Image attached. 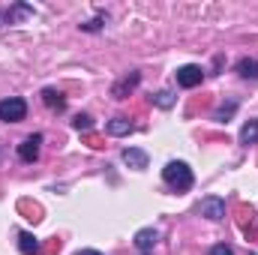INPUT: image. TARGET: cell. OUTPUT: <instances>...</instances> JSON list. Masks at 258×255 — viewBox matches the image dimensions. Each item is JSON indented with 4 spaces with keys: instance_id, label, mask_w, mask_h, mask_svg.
I'll use <instances>...</instances> for the list:
<instances>
[{
    "instance_id": "6da1fadb",
    "label": "cell",
    "mask_w": 258,
    "mask_h": 255,
    "mask_svg": "<svg viewBox=\"0 0 258 255\" xmlns=\"http://www.w3.org/2000/svg\"><path fill=\"white\" fill-rule=\"evenodd\" d=\"M162 180H165L171 189H177V192L192 189V183H195L192 168H189L186 162H180V159H171V162L162 168Z\"/></svg>"
},
{
    "instance_id": "7a4b0ae2",
    "label": "cell",
    "mask_w": 258,
    "mask_h": 255,
    "mask_svg": "<svg viewBox=\"0 0 258 255\" xmlns=\"http://www.w3.org/2000/svg\"><path fill=\"white\" fill-rule=\"evenodd\" d=\"M27 117V102L21 96H9V99H0V120L3 123H18Z\"/></svg>"
},
{
    "instance_id": "3957f363",
    "label": "cell",
    "mask_w": 258,
    "mask_h": 255,
    "mask_svg": "<svg viewBox=\"0 0 258 255\" xmlns=\"http://www.w3.org/2000/svg\"><path fill=\"white\" fill-rule=\"evenodd\" d=\"M33 15H36V9H33L30 3H12V6H3V9H0V27H6V24H21V21L33 18Z\"/></svg>"
},
{
    "instance_id": "277c9868",
    "label": "cell",
    "mask_w": 258,
    "mask_h": 255,
    "mask_svg": "<svg viewBox=\"0 0 258 255\" xmlns=\"http://www.w3.org/2000/svg\"><path fill=\"white\" fill-rule=\"evenodd\" d=\"M198 213H201L204 219H210V222H219V219L225 216V201L216 198V195H207V198L198 201Z\"/></svg>"
},
{
    "instance_id": "5b68a950",
    "label": "cell",
    "mask_w": 258,
    "mask_h": 255,
    "mask_svg": "<svg viewBox=\"0 0 258 255\" xmlns=\"http://www.w3.org/2000/svg\"><path fill=\"white\" fill-rule=\"evenodd\" d=\"M174 75H177V84H180V87H186V90H192V87H198V84L204 81V69H201V66H195V63L180 66Z\"/></svg>"
},
{
    "instance_id": "8992f818",
    "label": "cell",
    "mask_w": 258,
    "mask_h": 255,
    "mask_svg": "<svg viewBox=\"0 0 258 255\" xmlns=\"http://www.w3.org/2000/svg\"><path fill=\"white\" fill-rule=\"evenodd\" d=\"M39 147H42V135H39V132L27 135V138L18 144V159H21V162H36V159H39Z\"/></svg>"
},
{
    "instance_id": "52a82bcc",
    "label": "cell",
    "mask_w": 258,
    "mask_h": 255,
    "mask_svg": "<svg viewBox=\"0 0 258 255\" xmlns=\"http://www.w3.org/2000/svg\"><path fill=\"white\" fill-rule=\"evenodd\" d=\"M138 81H141V72H129L126 78H120V81L111 87V96H114V99H126L129 93L138 87Z\"/></svg>"
},
{
    "instance_id": "ba28073f",
    "label": "cell",
    "mask_w": 258,
    "mask_h": 255,
    "mask_svg": "<svg viewBox=\"0 0 258 255\" xmlns=\"http://www.w3.org/2000/svg\"><path fill=\"white\" fill-rule=\"evenodd\" d=\"M156 240H159V231H156V228H141V231L135 234V249H138L141 255L153 252Z\"/></svg>"
},
{
    "instance_id": "9c48e42d",
    "label": "cell",
    "mask_w": 258,
    "mask_h": 255,
    "mask_svg": "<svg viewBox=\"0 0 258 255\" xmlns=\"http://www.w3.org/2000/svg\"><path fill=\"white\" fill-rule=\"evenodd\" d=\"M18 252H21V255H39V252H42L39 237H36V234H30V231H21V234H18Z\"/></svg>"
},
{
    "instance_id": "30bf717a",
    "label": "cell",
    "mask_w": 258,
    "mask_h": 255,
    "mask_svg": "<svg viewBox=\"0 0 258 255\" xmlns=\"http://www.w3.org/2000/svg\"><path fill=\"white\" fill-rule=\"evenodd\" d=\"M234 72L240 78H246V81H258V60L255 57H240L237 66H234Z\"/></svg>"
},
{
    "instance_id": "8fae6325",
    "label": "cell",
    "mask_w": 258,
    "mask_h": 255,
    "mask_svg": "<svg viewBox=\"0 0 258 255\" xmlns=\"http://www.w3.org/2000/svg\"><path fill=\"white\" fill-rule=\"evenodd\" d=\"M123 162H126L129 168H147V153L144 150H138V147H126L123 150Z\"/></svg>"
},
{
    "instance_id": "7c38bea8",
    "label": "cell",
    "mask_w": 258,
    "mask_h": 255,
    "mask_svg": "<svg viewBox=\"0 0 258 255\" xmlns=\"http://www.w3.org/2000/svg\"><path fill=\"white\" fill-rule=\"evenodd\" d=\"M42 102H45L48 108H54V111H63L66 108V96L60 90H54V87H45V90H42Z\"/></svg>"
},
{
    "instance_id": "4fadbf2b",
    "label": "cell",
    "mask_w": 258,
    "mask_h": 255,
    "mask_svg": "<svg viewBox=\"0 0 258 255\" xmlns=\"http://www.w3.org/2000/svg\"><path fill=\"white\" fill-rule=\"evenodd\" d=\"M105 129H108V135H129L135 126H132L129 117H111V120L105 123Z\"/></svg>"
},
{
    "instance_id": "5bb4252c",
    "label": "cell",
    "mask_w": 258,
    "mask_h": 255,
    "mask_svg": "<svg viewBox=\"0 0 258 255\" xmlns=\"http://www.w3.org/2000/svg\"><path fill=\"white\" fill-rule=\"evenodd\" d=\"M237 105H240L237 99H228V102H222V105L213 111V120H216V123H225V120H231V117H234V111H237Z\"/></svg>"
},
{
    "instance_id": "9a60e30c",
    "label": "cell",
    "mask_w": 258,
    "mask_h": 255,
    "mask_svg": "<svg viewBox=\"0 0 258 255\" xmlns=\"http://www.w3.org/2000/svg\"><path fill=\"white\" fill-rule=\"evenodd\" d=\"M240 144H258V117L255 120H246L243 126H240Z\"/></svg>"
},
{
    "instance_id": "2e32d148",
    "label": "cell",
    "mask_w": 258,
    "mask_h": 255,
    "mask_svg": "<svg viewBox=\"0 0 258 255\" xmlns=\"http://www.w3.org/2000/svg\"><path fill=\"white\" fill-rule=\"evenodd\" d=\"M153 105H156V108H171V105H174V93H171V90H159V93L153 96Z\"/></svg>"
},
{
    "instance_id": "e0dca14e",
    "label": "cell",
    "mask_w": 258,
    "mask_h": 255,
    "mask_svg": "<svg viewBox=\"0 0 258 255\" xmlns=\"http://www.w3.org/2000/svg\"><path fill=\"white\" fill-rule=\"evenodd\" d=\"M72 126L78 129V132H90V129H93V120H90L87 114H78V117L72 120Z\"/></svg>"
},
{
    "instance_id": "ac0fdd59",
    "label": "cell",
    "mask_w": 258,
    "mask_h": 255,
    "mask_svg": "<svg viewBox=\"0 0 258 255\" xmlns=\"http://www.w3.org/2000/svg\"><path fill=\"white\" fill-rule=\"evenodd\" d=\"M102 24H105V15H99V18H93V21L81 24V30H87V33H96V30H102Z\"/></svg>"
},
{
    "instance_id": "d6986e66",
    "label": "cell",
    "mask_w": 258,
    "mask_h": 255,
    "mask_svg": "<svg viewBox=\"0 0 258 255\" xmlns=\"http://www.w3.org/2000/svg\"><path fill=\"white\" fill-rule=\"evenodd\" d=\"M207 255H234V249H231L228 243H216V246H210Z\"/></svg>"
},
{
    "instance_id": "ffe728a7",
    "label": "cell",
    "mask_w": 258,
    "mask_h": 255,
    "mask_svg": "<svg viewBox=\"0 0 258 255\" xmlns=\"http://www.w3.org/2000/svg\"><path fill=\"white\" fill-rule=\"evenodd\" d=\"M75 255H102V252H96V249H78Z\"/></svg>"
}]
</instances>
